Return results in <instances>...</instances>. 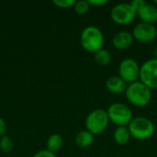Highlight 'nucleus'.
Masks as SVG:
<instances>
[{
  "label": "nucleus",
  "mask_w": 157,
  "mask_h": 157,
  "mask_svg": "<svg viewBox=\"0 0 157 157\" xmlns=\"http://www.w3.org/2000/svg\"><path fill=\"white\" fill-rule=\"evenodd\" d=\"M128 101L136 107H145L152 99V90L141 81L128 85L125 91Z\"/></svg>",
  "instance_id": "nucleus-1"
},
{
  "label": "nucleus",
  "mask_w": 157,
  "mask_h": 157,
  "mask_svg": "<svg viewBox=\"0 0 157 157\" xmlns=\"http://www.w3.org/2000/svg\"><path fill=\"white\" fill-rule=\"evenodd\" d=\"M80 43L88 52H97L103 48L104 35L101 29L96 26L86 27L80 35Z\"/></svg>",
  "instance_id": "nucleus-2"
},
{
  "label": "nucleus",
  "mask_w": 157,
  "mask_h": 157,
  "mask_svg": "<svg viewBox=\"0 0 157 157\" xmlns=\"http://www.w3.org/2000/svg\"><path fill=\"white\" fill-rule=\"evenodd\" d=\"M131 136L136 140H147L151 138L155 131V124L145 117H136L128 125Z\"/></svg>",
  "instance_id": "nucleus-3"
},
{
  "label": "nucleus",
  "mask_w": 157,
  "mask_h": 157,
  "mask_svg": "<svg viewBox=\"0 0 157 157\" xmlns=\"http://www.w3.org/2000/svg\"><path fill=\"white\" fill-rule=\"evenodd\" d=\"M109 119L107 110L97 109L92 110L86 119V127L93 135L101 134L108 127Z\"/></svg>",
  "instance_id": "nucleus-4"
},
{
  "label": "nucleus",
  "mask_w": 157,
  "mask_h": 157,
  "mask_svg": "<svg viewBox=\"0 0 157 157\" xmlns=\"http://www.w3.org/2000/svg\"><path fill=\"white\" fill-rule=\"evenodd\" d=\"M107 113L109 121H111L118 127L128 126L133 119L131 109L127 105L120 102L111 104L109 107Z\"/></svg>",
  "instance_id": "nucleus-5"
},
{
  "label": "nucleus",
  "mask_w": 157,
  "mask_h": 157,
  "mask_svg": "<svg viewBox=\"0 0 157 157\" xmlns=\"http://www.w3.org/2000/svg\"><path fill=\"white\" fill-rule=\"evenodd\" d=\"M137 16V11L131 3H120L115 5L110 10L111 19L118 25H128L132 23Z\"/></svg>",
  "instance_id": "nucleus-6"
},
{
  "label": "nucleus",
  "mask_w": 157,
  "mask_h": 157,
  "mask_svg": "<svg viewBox=\"0 0 157 157\" xmlns=\"http://www.w3.org/2000/svg\"><path fill=\"white\" fill-rule=\"evenodd\" d=\"M141 65L132 59H123L119 65V76L126 82V84H132L140 78Z\"/></svg>",
  "instance_id": "nucleus-7"
},
{
  "label": "nucleus",
  "mask_w": 157,
  "mask_h": 157,
  "mask_svg": "<svg viewBox=\"0 0 157 157\" xmlns=\"http://www.w3.org/2000/svg\"><path fill=\"white\" fill-rule=\"evenodd\" d=\"M140 81L151 90H157V59H150L141 65Z\"/></svg>",
  "instance_id": "nucleus-8"
},
{
  "label": "nucleus",
  "mask_w": 157,
  "mask_h": 157,
  "mask_svg": "<svg viewBox=\"0 0 157 157\" xmlns=\"http://www.w3.org/2000/svg\"><path fill=\"white\" fill-rule=\"evenodd\" d=\"M132 34L134 40L143 43H146L156 39L157 29L154 24L140 22L135 25Z\"/></svg>",
  "instance_id": "nucleus-9"
},
{
  "label": "nucleus",
  "mask_w": 157,
  "mask_h": 157,
  "mask_svg": "<svg viewBox=\"0 0 157 157\" xmlns=\"http://www.w3.org/2000/svg\"><path fill=\"white\" fill-rule=\"evenodd\" d=\"M134 39L131 32L121 30L117 32L112 38V44L118 50H126L132 44Z\"/></svg>",
  "instance_id": "nucleus-10"
},
{
  "label": "nucleus",
  "mask_w": 157,
  "mask_h": 157,
  "mask_svg": "<svg viewBox=\"0 0 157 157\" xmlns=\"http://www.w3.org/2000/svg\"><path fill=\"white\" fill-rule=\"evenodd\" d=\"M137 16L142 22L154 24L157 22V6L155 5L146 4L137 11Z\"/></svg>",
  "instance_id": "nucleus-11"
},
{
  "label": "nucleus",
  "mask_w": 157,
  "mask_h": 157,
  "mask_svg": "<svg viewBox=\"0 0 157 157\" xmlns=\"http://www.w3.org/2000/svg\"><path fill=\"white\" fill-rule=\"evenodd\" d=\"M127 84L119 75H113L107 79L106 87L112 94H121L125 93L127 89Z\"/></svg>",
  "instance_id": "nucleus-12"
},
{
  "label": "nucleus",
  "mask_w": 157,
  "mask_h": 157,
  "mask_svg": "<svg viewBox=\"0 0 157 157\" xmlns=\"http://www.w3.org/2000/svg\"><path fill=\"white\" fill-rule=\"evenodd\" d=\"M75 144L80 148H87L94 142V135L87 130L80 131L75 137Z\"/></svg>",
  "instance_id": "nucleus-13"
},
{
  "label": "nucleus",
  "mask_w": 157,
  "mask_h": 157,
  "mask_svg": "<svg viewBox=\"0 0 157 157\" xmlns=\"http://www.w3.org/2000/svg\"><path fill=\"white\" fill-rule=\"evenodd\" d=\"M131 133L129 132V129L127 126H121L117 127L114 133L113 138L117 144L119 145H125L130 142L131 139Z\"/></svg>",
  "instance_id": "nucleus-14"
},
{
  "label": "nucleus",
  "mask_w": 157,
  "mask_h": 157,
  "mask_svg": "<svg viewBox=\"0 0 157 157\" xmlns=\"http://www.w3.org/2000/svg\"><path fill=\"white\" fill-rule=\"evenodd\" d=\"M63 137L58 133H53V134L50 135L47 140V143H46L47 148L46 149L52 153H55L63 147Z\"/></svg>",
  "instance_id": "nucleus-15"
},
{
  "label": "nucleus",
  "mask_w": 157,
  "mask_h": 157,
  "mask_svg": "<svg viewBox=\"0 0 157 157\" xmlns=\"http://www.w3.org/2000/svg\"><path fill=\"white\" fill-rule=\"evenodd\" d=\"M95 61L100 66H107L111 62V54L106 49H101L95 52Z\"/></svg>",
  "instance_id": "nucleus-16"
},
{
  "label": "nucleus",
  "mask_w": 157,
  "mask_h": 157,
  "mask_svg": "<svg viewBox=\"0 0 157 157\" xmlns=\"http://www.w3.org/2000/svg\"><path fill=\"white\" fill-rule=\"evenodd\" d=\"M14 149V143L12 139L6 135H4L0 138V150L6 154H9Z\"/></svg>",
  "instance_id": "nucleus-17"
},
{
  "label": "nucleus",
  "mask_w": 157,
  "mask_h": 157,
  "mask_svg": "<svg viewBox=\"0 0 157 157\" xmlns=\"http://www.w3.org/2000/svg\"><path fill=\"white\" fill-rule=\"evenodd\" d=\"M90 4L88 0H79L75 1V4L74 5V9L78 15H85L86 14L90 9Z\"/></svg>",
  "instance_id": "nucleus-18"
},
{
  "label": "nucleus",
  "mask_w": 157,
  "mask_h": 157,
  "mask_svg": "<svg viewBox=\"0 0 157 157\" xmlns=\"http://www.w3.org/2000/svg\"><path fill=\"white\" fill-rule=\"evenodd\" d=\"M52 3L60 8H69L75 4V0H53Z\"/></svg>",
  "instance_id": "nucleus-19"
},
{
  "label": "nucleus",
  "mask_w": 157,
  "mask_h": 157,
  "mask_svg": "<svg viewBox=\"0 0 157 157\" xmlns=\"http://www.w3.org/2000/svg\"><path fill=\"white\" fill-rule=\"evenodd\" d=\"M32 157H56V155L47 149H44L37 152Z\"/></svg>",
  "instance_id": "nucleus-20"
},
{
  "label": "nucleus",
  "mask_w": 157,
  "mask_h": 157,
  "mask_svg": "<svg viewBox=\"0 0 157 157\" xmlns=\"http://www.w3.org/2000/svg\"><path fill=\"white\" fill-rule=\"evenodd\" d=\"M147 3L144 1V0H133V1H132L131 2V5L134 7V9L136 10V11H138V10H140L144 6H145Z\"/></svg>",
  "instance_id": "nucleus-21"
},
{
  "label": "nucleus",
  "mask_w": 157,
  "mask_h": 157,
  "mask_svg": "<svg viewBox=\"0 0 157 157\" xmlns=\"http://www.w3.org/2000/svg\"><path fill=\"white\" fill-rule=\"evenodd\" d=\"M6 132V123L3 118L0 117V137L4 136Z\"/></svg>",
  "instance_id": "nucleus-22"
},
{
  "label": "nucleus",
  "mask_w": 157,
  "mask_h": 157,
  "mask_svg": "<svg viewBox=\"0 0 157 157\" xmlns=\"http://www.w3.org/2000/svg\"><path fill=\"white\" fill-rule=\"evenodd\" d=\"M88 2L90 6H101L108 3L107 0H88Z\"/></svg>",
  "instance_id": "nucleus-23"
},
{
  "label": "nucleus",
  "mask_w": 157,
  "mask_h": 157,
  "mask_svg": "<svg viewBox=\"0 0 157 157\" xmlns=\"http://www.w3.org/2000/svg\"><path fill=\"white\" fill-rule=\"evenodd\" d=\"M154 55H155V59H157V47H156V48H155V50Z\"/></svg>",
  "instance_id": "nucleus-24"
},
{
  "label": "nucleus",
  "mask_w": 157,
  "mask_h": 157,
  "mask_svg": "<svg viewBox=\"0 0 157 157\" xmlns=\"http://www.w3.org/2000/svg\"><path fill=\"white\" fill-rule=\"evenodd\" d=\"M155 5L157 6V0H155Z\"/></svg>",
  "instance_id": "nucleus-25"
}]
</instances>
